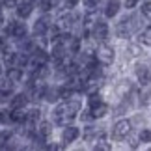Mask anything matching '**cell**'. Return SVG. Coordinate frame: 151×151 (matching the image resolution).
<instances>
[{"label":"cell","instance_id":"obj_20","mask_svg":"<svg viewBox=\"0 0 151 151\" xmlns=\"http://www.w3.org/2000/svg\"><path fill=\"white\" fill-rule=\"evenodd\" d=\"M37 134H41L43 138H49L52 134V123H49V121H41L37 127Z\"/></svg>","mask_w":151,"mask_h":151},{"label":"cell","instance_id":"obj_14","mask_svg":"<svg viewBox=\"0 0 151 151\" xmlns=\"http://www.w3.org/2000/svg\"><path fill=\"white\" fill-rule=\"evenodd\" d=\"M119 0H108L106 2V8H104V17L106 19H112V17L118 15V11H119Z\"/></svg>","mask_w":151,"mask_h":151},{"label":"cell","instance_id":"obj_3","mask_svg":"<svg viewBox=\"0 0 151 151\" xmlns=\"http://www.w3.org/2000/svg\"><path fill=\"white\" fill-rule=\"evenodd\" d=\"M95 58H97V62H99L101 65H112V62L116 58V52H114V49L110 47V45H106L103 41L95 50Z\"/></svg>","mask_w":151,"mask_h":151},{"label":"cell","instance_id":"obj_21","mask_svg":"<svg viewBox=\"0 0 151 151\" xmlns=\"http://www.w3.org/2000/svg\"><path fill=\"white\" fill-rule=\"evenodd\" d=\"M4 52V63L8 67H13L17 65V52H11V50H2Z\"/></svg>","mask_w":151,"mask_h":151},{"label":"cell","instance_id":"obj_11","mask_svg":"<svg viewBox=\"0 0 151 151\" xmlns=\"http://www.w3.org/2000/svg\"><path fill=\"white\" fill-rule=\"evenodd\" d=\"M28 101H30V97H28L26 93H17L11 97V101H9V106L11 108H24Z\"/></svg>","mask_w":151,"mask_h":151},{"label":"cell","instance_id":"obj_28","mask_svg":"<svg viewBox=\"0 0 151 151\" xmlns=\"http://www.w3.org/2000/svg\"><path fill=\"white\" fill-rule=\"evenodd\" d=\"M142 15L151 19V2H144L142 4Z\"/></svg>","mask_w":151,"mask_h":151},{"label":"cell","instance_id":"obj_23","mask_svg":"<svg viewBox=\"0 0 151 151\" xmlns=\"http://www.w3.org/2000/svg\"><path fill=\"white\" fill-rule=\"evenodd\" d=\"M67 49L69 52H80V37H71V41L67 43Z\"/></svg>","mask_w":151,"mask_h":151},{"label":"cell","instance_id":"obj_9","mask_svg":"<svg viewBox=\"0 0 151 151\" xmlns=\"http://www.w3.org/2000/svg\"><path fill=\"white\" fill-rule=\"evenodd\" d=\"M136 78L142 86H147L151 82V69L147 65H136Z\"/></svg>","mask_w":151,"mask_h":151},{"label":"cell","instance_id":"obj_12","mask_svg":"<svg viewBox=\"0 0 151 151\" xmlns=\"http://www.w3.org/2000/svg\"><path fill=\"white\" fill-rule=\"evenodd\" d=\"M6 77H8L11 82H21L22 77H24V73H22V67L19 65H13V67H8V73H6Z\"/></svg>","mask_w":151,"mask_h":151},{"label":"cell","instance_id":"obj_17","mask_svg":"<svg viewBox=\"0 0 151 151\" xmlns=\"http://www.w3.org/2000/svg\"><path fill=\"white\" fill-rule=\"evenodd\" d=\"M26 116H28V112L24 108H11V119H13V123H26Z\"/></svg>","mask_w":151,"mask_h":151},{"label":"cell","instance_id":"obj_6","mask_svg":"<svg viewBox=\"0 0 151 151\" xmlns=\"http://www.w3.org/2000/svg\"><path fill=\"white\" fill-rule=\"evenodd\" d=\"M80 136V131H78V127H73V125H65V129L62 131V142L65 144H73L77 138Z\"/></svg>","mask_w":151,"mask_h":151},{"label":"cell","instance_id":"obj_27","mask_svg":"<svg viewBox=\"0 0 151 151\" xmlns=\"http://www.w3.org/2000/svg\"><path fill=\"white\" fill-rule=\"evenodd\" d=\"M138 138H140V142H144V144L151 142V131H147V129L140 131V134H138Z\"/></svg>","mask_w":151,"mask_h":151},{"label":"cell","instance_id":"obj_31","mask_svg":"<svg viewBox=\"0 0 151 151\" xmlns=\"http://www.w3.org/2000/svg\"><path fill=\"white\" fill-rule=\"evenodd\" d=\"M13 28H15V22H9V24L4 28V34H6L8 37H13Z\"/></svg>","mask_w":151,"mask_h":151},{"label":"cell","instance_id":"obj_33","mask_svg":"<svg viewBox=\"0 0 151 151\" xmlns=\"http://www.w3.org/2000/svg\"><path fill=\"white\" fill-rule=\"evenodd\" d=\"M138 2H140V0H125V8H134V6L138 4Z\"/></svg>","mask_w":151,"mask_h":151},{"label":"cell","instance_id":"obj_36","mask_svg":"<svg viewBox=\"0 0 151 151\" xmlns=\"http://www.w3.org/2000/svg\"><path fill=\"white\" fill-rule=\"evenodd\" d=\"M0 73H2V65H0Z\"/></svg>","mask_w":151,"mask_h":151},{"label":"cell","instance_id":"obj_24","mask_svg":"<svg viewBox=\"0 0 151 151\" xmlns=\"http://www.w3.org/2000/svg\"><path fill=\"white\" fill-rule=\"evenodd\" d=\"M9 140H11V131H0V149L8 146Z\"/></svg>","mask_w":151,"mask_h":151},{"label":"cell","instance_id":"obj_4","mask_svg":"<svg viewBox=\"0 0 151 151\" xmlns=\"http://www.w3.org/2000/svg\"><path fill=\"white\" fill-rule=\"evenodd\" d=\"M131 131H132L131 121L129 119H119V121H116L114 127H112V138L114 140H123V138H127L131 134Z\"/></svg>","mask_w":151,"mask_h":151},{"label":"cell","instance_id":"obj_10","mask_svg":"<svg viewBox=\"0 0 151 151\" xmlns=\"http://www.w3.org/2000/svg\"><path fill=\"white\" fill-rule=\"evenodd\" d=\"M32 11H34V4L30 0H24V2L17 4V15H19L21 19H28V17L32 15Z\"/></svg>","mask_w":151,"mask_h":151},{"label":"cell","instance_id":"obj_34","mask_svg":"<svg viewBox=\"0 0 151 151\" xmlns=\"http://www.w3.org/2000/svg\"><path fill=\"white\" fill-rule=\"evenodd\" d=\"M129 52H131L132 56H138V54H140V49H138L136 45H132V47H129Z\"/></svg>","mask_w":151,"mask_h":151},{"label":"cell","instance_id":"obj_22","mask_svg":"<svg viewBox=\"0 0 151 151\" xmlns=\"http://www.w3.org/2000/svg\"><path fill=\"white\" fill-rule=\"evenodd\" d=\"M140 43L142 45H146V47H151V26H147L144 32H140Z\"/></svg>","mask_w":151,"mask_h":151},{"label":"cell","instance_id":"obj_1","mask_svg":"<svg viewBox=\"0 0 151 151\" xmlns=\"http://www.w3.org/2000/svg\"><path fill=\"white\" fill-rule=\"evenodd\" d=\"M77 112H80V99H77L75 93L71 99H65L63 103H60L52 112V119L56 125H71V121L77 118Z\"/></svg>","mask_w":151,"mask_h":151},{"label":"cell","instance_id":"obj_15","mask_svg":"<svg viewBox=\"0 0 151 151\" xmlns=\"http://www.w3.org/2000/svg\"><path fill=\"white\" fill-rule=\"evenodd\" d=\"M13 86H15V82H11L8 77L0 78V95H2V97H9L11 93H13Z\"/></svg>","mask_w":151,"mask_h":151},{"label":"cell","instance_id":"obj_26","mask_svg":"<svg viewBox=\"0 0 151 151\" xmlns=\"http://www.w3.org/2000/svg\"><path fill=\"white\" fill-rule=\"evenodd\" d=\"M11 119V110H0V123H9Z\"/></svg>","mask_w":151,"mask_h":151},{"label":"cell","instance_id":"obj_19","mask_svg":"<svg viewBox=\"0 0 151 151\" xmlns=\"http://www.w3.org/2000/svg\"><path fill=\"white\" fill-rule=\"evenodd\" d=\"M39 118H41V110L39 108H30L28 110V116H26V123L28 125H36Z\"/></svg>","mask_w":151,"mask_h":151},{"label":"cell","instance_id":"obj_8","mask_svg":"<svg viewBox=\"0 0 151 151\" xmlns=\"http://www.w3.org/2000/svg\"><path fill=\"white\" fill-rule=\"evenodd\" d=\"M49 30H50V19L47 15L41 17V19H37L36 24H34V34H36V36H45Z\"/></svg>","mask_w":151,"mask_h":151},{"label":"cell","instance_id":"obj_5","mask_svg":"<svg viewBox=\"0 0 151 151\" xmlns=\"http://www.w3.org/2000/svg\"><path fill=\"white\" fill-rule=\"evenodd\" d=\"M91 37L95 39V41H106L108 37V24L104 21H95L93 22V28H91Z\"/></svg>","mask_w":151,"mask_h":151},{"label":"cell","instance_id":"obj_16","mask_svg":"<svg viewBox=\"0 0 151 151\" xmlns=\"http://www.w3.org/2000/svg\"><path fill=\"white\" fill-rule=\"evenodd\" d=\"M58 99H62V88H49L45 90V101L49 103H56Z\"/></svg>","mask_w":151,"mask_h":151},{"label":"cell","instance_id":"obj_18","mask_svg":"<svg viewBox=\"0 0 151 151\" xmlns=\"http://www.w3.org/2000/svg\"><path fill=\"white\" fill-rule=\"evenodd\" d=\"M28 36V28L24 22H15V28H13V37L19 41V39H24Z\"/></svg>","mask_w":151,"mask_h":151},{"label":"cell","instance_id":"obj_7","mask_svg":"<svg viewBox=\"0 0 151 151\" xmlns=\"http://www.w3.org/2000/svg\"><path fill=\"white\" fill-rule=\"evenodd\" d=\"M54 24L60 28V30H69V28L75 24V15H73V13H67V11H65V13H62V15L56 19Z\"/></svg>","mask_w":151,"mask_h":151},{"label":"cell","instance_id":"obj_13","mask_svg":"<svg viewBox=\"0 0 151 151\" xmlns=\"http://www.w3.org/2000/svg\"><path fill=\"white\" fill-rule=\"evenodd\" d=\"M90 110H91V114H93V118L95 119H99V118H104V116L108 114V104L106 103H97V104H93V106H90Z\"/></svg>","mask_w":151,"mask_h":151},{"label":"cell","instance_id":"obj_30","mask_svg":"<svg viewBox=\"0 0 151 151\" xmlns=\"http://www.w3.org/2000/svg\"><path fill=\"white\" fill-rule=\"evenodd\" d=\"M99 2H101V0H84V6L88 9H95L97 6H99Z\"/></svg>","mask_w":151,"mask_h":151},{"label":"cell","instance_id":"obj_35","mask_svg":"<svg viewBox=\"0 0 151 151\" xmlns=\"http://www.w3.org/2000/svg\"><path fill=\"white\" fill-rule=\"evenodd\" d=\"M2 24H4V15L0 13V26H2Z\"/></svg>","mask_w":151,"mask_h":151},{"label":"cell","instance_id":"obj_29","mask_svg":"<svg viewBox=\"0 0 151 151\" xmlns=\"http://www.w3.org/2000/svg\"><path fill=\"white\" fill-rule=\"evenodd\" d=\"M80 119H82V121H91V119H95V118H93V114H91V110H82Z\"/></svg>","mask_w":151,"mask_h":151},{"label":"cell","instance_id":"obj_25","mask_svg":"<svg viewBox=\"0 0 151 151\" xmlns=\"http://www.w3.org/2000/svg\"><path fill=\"white\" fill-rule=\"evenodd\" d=\"M93 149H95V151H110V149H112V146H110L108 142H104V140H99V142L93 146Z\"/></svg>","mask_w":151,"mask_h":151},{"label":"cell","instance_id":"obj_32","mask_svg":"<svg viewBox=\"0 0 151 151\" xmlns=\"http://www.w3.org/2000/svg\"><path fill=\"white\" fill-rule=\"evenodd\" d=\"M78 2H80V0H65L63 4H65V8H67V9H71V8H75V6H77Z\"/></svg>","mask_w":151,"mask_h":151},{"label":"cell","instance_id":"obj_2","mask_svg":"<svg viewBox=\"0 0 151 151\" xmlns=\"http://www.w3.org/2000/svg\"><path fill=\"white\" fill-rule=\"evenodd\" d=\"M136 26H138L136 17H125V19H121L118 22V26H116V34H118L121 39H127V37H131L132 34H134Z\"/></svg>","mask_w":151,"mask_h":151}]
</instances>
